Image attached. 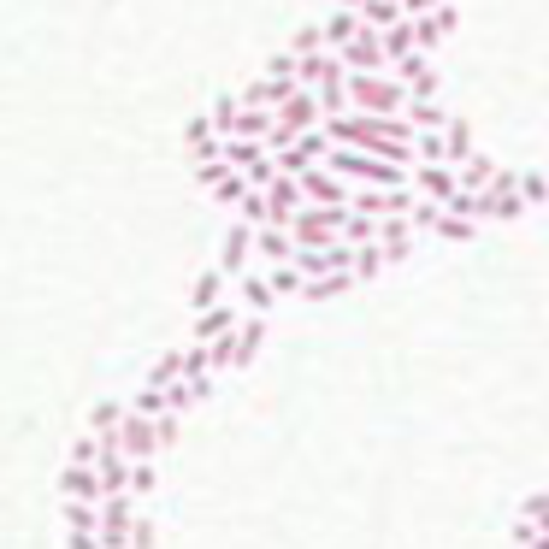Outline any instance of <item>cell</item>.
Listing matches in <instances>:
<instances>
[{"label":"cell","instance_id":"1f68e13d","mask_svg":"<svg viewBox=\"0 0 549 549\" xmlns=\"http://www.w3.org/2000/svg\"><path fill=\"white\" fill-rule=\"evenodd\" d=\"M520 201H526V207H549V178L544 172H520Z\"/></svg>","mask_w":549,"mask_h":549},{"label":"cell","instance_id":"d6986e66","mask_svg":"<svg viewBox=\"0 0 549 549\" xmlns=\"http://www.w3.org/2000/svg\"><path fill=\"white\" fill-rule=\"evenodd\" d=\"M378 42H384V60H390V65L402 60V54H414V18L384 24V30H378Z\"/></svg>","mask_w":549,"mask_h":549},{"label":"cell","instance_id":"836d02e7","mask_svg":"<svg viewBox=\"0 0 549 549\" xmlns=\"http://www.w3.org/2000/svg\"><path fill=\"white\" fill-rule=\"evenodd\" d=\"M414 160H443V130H414Z\"/></svg>","mask_w":549,"mask_h":549},{"label":"cell","instance_id":"7402d4cb","mask_svg":"<svg viewBox=\"0 0 549 549\" xmlns=\"http://www.w3.org/2000/svg\"><path fill=\"white\" fill-rule=\"evenodd\" d=\"M490 178H496V160H485V154H467V160L455 166V183H461V189H485Z\"/></svg>","mask_w":549,"mask_h":549},{"label":"cell","instance_id":"277c9868","mask_svg":"<svg viewBox=\"0 0 549 549\" xmlns=\"http://www.w3.org/2000/svg\"><path fill=\"white\" fill-rule=\"evenodd\" d=\"M455 24H461L455 0H443V6L420 12V18H414V48H420V54H437V48H443V42L455 36Z\"/></svg>","mask_w":549,"mask_h":549},{"label":"cell","instance_id":"ba28073f","mask_svg":"<svg viewBox=\"0 0 549 549\" xmlns=\"http://www.w3.org/2000/svg\"><path fill=\"white\" fill-rule=\"evenodd\" d=\"M296 178H302L307 201H319V207H349V183L337 178L331 166H307V172H296Z\"/></svg>","mask_w":549,"mask_h":549},{"label":"cell","instance_id":"8d00e7d4","mask_svg":"<svg viewBox=\"0 0 549 549\" xmlns=\"http://www.w3.org/2000/svg\"><path fill=\"white\" fill-rule=\"evenodd\" d=\"M319 48H325L319 24H307V30H296V36H290V54H296V60H302V54H319Z\"/></svg>","mask_w":549,"mask_h":549},{"label":"cell","instance_id":"603a6c76","mask_svg":"<svg viewBox=\"0 0 549 549\" xmlns=\"http://www.w3.org/2000/svg\"><path fill=\"white\" fill-rule=\"evenodd\" d=\"M225 284H231V278H225V272H219V266H213V272H201V278H195V296H189V307H195V313H201V307L225 302Z\"/></svg>","mask_w":549,"mask_h":549},{"label":"cell","instance_id":"ee69618b","mask_svg":"<svg viewBox=\"0 0 549 549\" xmlns=\"http://www.w3.org/2000/svg\"><path fill=\"white\" fill-rule=\"evenodd\" d=\"M431 6H443V0H431Z\"/></svg>","mask_w":549,"mask_h":549},{"label":"cell","instance_id":"2e32d148","mask_svg":"<svg viewBox=\"0 0 549 549\" xmlns=\"http://www.w3.org/2000/svg\"><path fill=\"white\" fill-rule=\"evenodd\" d=\"M355 30H361V12H355V6H337V12L319 24V36H325V48H331V54H337V48H343Z\"/></svg>","mask_w":549,"mask_h":549},{"label":"cell","instance_id":"30bf717a","mask_svg":"<svg viewBox=\"0 0 549 549\" xmlns=\"http://www.w3.org/2000/svg\"><path fill=\"white\" fill-rule=\"evenodd\" d=\"M60 496H71V502H101V473H95V461H65L60 473Z\"/></svg>","mask_w":549,"mask_h":549},{"label":"cell","instance_id":"60d3db41","mask_svg":"<svg viewBox=\"0 0 549 549\" xmlns=\"http://www.w3.org/2000/svg\"><path fill=\"white\" fill-rule=\"evenodd\" d=\"M225 172H231L225 160H195V183H201V189H213V183L225 178Z\"/></svg>","mask_w":549,"mask_h":549},{"label":"cell","instance_id":"d4e9b609","mask_svg":"<svg viewBox=\"0 0 549 549\" xmlns=\"http://www.w3.org/2000/svg\"><path fill=\"white\" fill-rule=\"evenodd\" d=\"M266 284H272V296L284 302V296H302V272H296V260H284V266H266Z\"/></svg>","mask_w":549,"mask_h":549},{"label":"cell","instance_id":"e575fe53","mask_svg":"<svg viewBox=\"0 0 549 549\" xmlns=\"http://www.w3.org/2000/svg\"><path fill=\"white\" fill-rule=\"evenodd\" d=\"M130 496H148L154 490V461H130V479H124Z\"/></svg>","mask_w":549,"mask_h":549},{"label":"cell","instance_id":"7c38bea8","mask_svg":"<svg viewBox=\"0 0 549 549\" xmlns=\"http://www.w3.org/2000/svg\"><path fill=\"white\" fill-rule=\"evenodd\" d=\"M290 254H296V243H290L284 225H254V260L260 266H284Z\"/></svg>","mask_w":549,"mask_h":549},{"label":"cell","instance_id":"74e56055","mask_svg":"<svg viewBox=\"0 0 549 549\" xmlns=\"http://www.w3.org/2000/svg\"><path fill=\"white\" fill-rule=\"evenodd\" d=\"M130 549H154V520H148L142 508L130 514Z\"/></svg>","mask_w":549,"mask_h":549},{"label":"cell","instance_id":"4dcf8cb0","mask_svg":"<svg viewBox=\"0 0 549 549\" xmlns=\"http://www.w3.org/2000/svg\"><path fill=\"white\" fill-rule=\"evenodd\" d=\"M119 420H124V402H101V408L89 414V431H95V437H113Z\"/></svg>","mask_w":549,"mask_h":549},{"label":"cell","instance_id":"ffe728a7","mask_svg":"<svg viewBox=\"0 0 549 549\" xmlns=\"http://www.w3.org/2000/svg\"><path fill=\"white\" fill-rule=\"evenodd\" d=\"M431 237H443V243H473L479 237V219H467V213H449L443 207V219H437V231Z\"/></svg>","mask_w":549,"mask_h":549},{"label":"cell","instance_id":"7bdbcfd3","mask_svg":"<svg viewBox=\"0 0 549 549\" xmlns=\"http://www.w3.org/2000/svg\"><path fill=\"white\" fill-rule=\"evenodd\" d=\"M532 549H549V532H538V538H532Z\"/></svg>","mask_w":549,"mask_h":549},{"label":"cell","instance_id":"6da1fadb","mask_svg":"<svg viewBox=\"0 0 549 549\" xmlns=\"http://www.w3.org/2000/svg\"><path fill=\"white\" fill-rule=\"evenodd\" d=\"M349 107L355 113H402L408 89L390 71H349Z\"/></svg>","mask_w":549,"mask_h":549},{"label":"cell","instance_id":"e0dca14e","mask_svg":"<svg viewBox=\"0 0 549 549\" xmlns=\"http://www.w3.org/2000/svg\"><path fill=\"white\" fill-rule=\"evenodd\" d=\"M343 290H355V272H319V278H307L302 284L307 302H337Z\"/></svg>","mask_w":549,"mask_h":549},{"label":"cell","instance_id":"8992f818","mask_svg":"<svg viewBox=\"0 0 549 549\" xmlns=\"http://www.w3.org/2000/svg\"><path fill=\"white\" fill-rule=\"evenodd\" d=\"M337 60L349 65V71H390V60H384V42H378V30H372V24H361V30L337 48Z\"/></svg>","mask_w":549,"mask_h":549},{"label":"cell","instance_id":"f1b7e54d","mask_svg":"<svg viewBox=\"0 0 549 549\" xmlns=\"http://www.w3.org/2000/svg\"><path fill=\"white\" fill-rule=\"evenodd\" d=\"M237 107H243V95H219V101L207 107V119H213V130H219V136H231V124H237Z\"/></svg>","mask_w":549,"mask_h":549},{"label":"cell","instance_id":"4fadbf2b","mask_svg":"<svg viewBox=\"0 0 549 549\" xmlns=\"http://www.w3.org/2000/svg\"><path fill=\"white\" fill-rule=\"evenodd\" d=\"M296 89H302L296 77H272V71H266L260 83H248V89H237V95H243V107H278V101H290Z\"/></svg>","mask_w":549,"mask_h":549},{"label":"cell","instance_id":"4316f807","mask_svg":"<svg viewBox=\"0 0 549 549\" xmlns=\"http://www.w3.org/2000/svg\"><path fill=\"white\" fill-rule=\"evenodd\" d=\"M396 18H408L402 0H361V24H372V30H384V24H396Z\"/></svg>","mask_w":549,"mask_h":549},{"label":"cell","instance_id":"52a82bcc","mask_svg":"<svg viewBox=\"0 0 549 549\" xmlns=\"http://www.w3.org/2000/svg\"><path fill=\"white\" fill-rule=\"evenodd\" d=\"M302 178H290V172H272L266 183V225H290V213L302 207Z\"/></svg>","mask_w":549,"mask_h":549},{"label":"cell","instance_id":"8fae6325","mask_svg":"<svg viewBox=\"0 0 549 549\" xmlns=\"http://www.w3.org/2000/svg\"><path fill=\"white\" fill-rule=\"evenodd\" d=\"M248 260H254V225H231V231H225V243H219V272H225V278H237V272H243Z\"/></svg>","mask_w":549,"mask_h":549},{"label":"cell","instance_id":"f35d334b","mask_svg":"<svg viewBox=\"0 0 549 549\" xmlns=\"http://www.w3.org/2000/svg\"><path fill=\"white\" fill-rule=\"evenodd\" d=\"M178 426H183V414H172V408H166V414H154V437H160V449H172V443H178Z\"/></svg>","mask_w":549,"mask_h":549},{"label":"cell","instance_id":"7a4b0ae2","mask_svg":"<svg viewBox=\"0 0 549 549\" xmlns=\"http://www.w3.org/2000/svg\"><path fill=\"white\" fill-rule=\"evenodd\" d=\"M343 213L349 207H319V201H302L296 213H290V243L296 248H325V243H337V231H343Z\"/></svg>","mask_w":549,"mask_h":549},{"label":"cell","instance_id":"5b68a950","mask_svg":"<svg viewBox=\"0 0 549 549\" xmlns=\"http://www.w3.org/2000/svg\"><path fill=\"white\" fill-rule=\"evenodd\" d=\"M119 449L130 455V461H154V455H160L154 420H148V414H136L130 402H124V420H119Z\"/></svg>","mask_w":549,"mask_h":549},{"label":"cell","instance_id":"9c48e42d","mask_svg":"<svg viewBox=\"0 0 549 549\" xmlns=\"http://www.w3.org/2000/svg\"><path fill=\"white\" fill-rule=\"evenodd\" d=\"M243 325V302H213L195 313V337L189 343H213V337H225V331H237Z\"/></svg>","mask_w":549,"mask_h":549},{"label":"cell","instance_id":"cb8c5ba5","mask_svg":"<svg viewBox=\"0 0 549 549\" xmlns=\"http://www.w3.org/2000/svg\"><path fill=\"white\" fill-rule=\"evenodd\" d=\"M313 101H319V113H325V119H331V113H349V77L319 83V89H313Z\"/></svg>","mask_w":549,"mask_h":549},{"label":"cell","instance_id":"484cf974","mask_svg":"<svg viewBox=\"0 0 549 549\" xmlns=\"http://www.w3.org/2000/svg\"><path fill=\"white\" fill-rule=\"evenodd\" d=\"M65 532H95V526H101V502H71V496H65Z\"/></svg>","mask_w":549,"mask_h":549},{"label":"cell","instance_id":"d6a6232c","mask_svg":"<svg viewBox=\"0 0 549 549\" xmlns=\"http://www.w3.org/2000/svg\"><path fill=\"white\" fill-rule=\"evenodd\" d=\"M130 408H136V414H148V420H154V414H166V390H160V384H142V390H136V402H130Z\"/></svg>","mask_w":549,"mask_h":549},{"label":"cell","instance_id":"5bb4252c","mask_svg":"<svg viewBox=\"0 0 549 549\" xmlns=\"http://www.w3.org/2000/svg\"><path fill=\"white\" fill-rule=\"evenodd\" d=\"M231 284H237L243 313H272V302H278V296H272V284H266V272H237Z\"/></svg>","mask_w":549,"mask_h":549},{"label":"cell","instance_id":"d590c367","mask_svg":"<svg viewBox=\"0 0 549 549\" xmlns=\"http://www.w3.org/2000/svg\"><path fill=\"white\" fill-rule=\"evenodd\" d=\"M520 514H526V520H532L538 532H549V496H544V490H532V496L520 502Z\"/></svg>","mask_w":549,"mask_h":549},{"label":"cell","instance_id":"83f0119b","mask_svg":"<svg viewBox=\"0 0 549 549\" xmlns=\"http://www.w3.org/2000/svg\"><path fill=\"white\" fill-rule=\"evenodd\" d=\"M384 266H390V260H384V248H378V243H361V248H355V266H349V272H355V284H361V278H378Z\"/></svg>","mask_w":549,"mask_h":549},{"label":"cell","instance_id":"f546056e","mask_svg":"<svg viewBox=\"0 0 549 549\" xmlns=\"http://www.w3.org/2000/svg\"><path fill=\"white\" fill-rule=\"evenodd\" d=\"M437 219H443V207H437L431 195H414V207H408V225H414V231H437Z\"/></svg>","mask_w":549,"mask_h":549},{"label":"cell","instance_id":"b9f144b4","mask_svg":"<svg viewBox=\"0 0 549 549\" xmlns=\"http://www.w3.org/2000/svg\"><path fill=\"white\" fill-rule=\"evenodd\" d=\"M508 538H514V544H520V549H532V538H538V526H532V520H526V514H520V520H514V526H508Z\"/></svg>","mask_w":549,"mask_h":549},{"label":"cell","instance_id":"3957f363","mask_svg":"<svg viewBox=\"0 0 549 549\" xmlns=\"http://www.w3.org/2000/svg\"><path fill=\"white\" fill-rule=\"evenodd\" d=\"M408 183H414V195H431L437 207H449V201H455V189H461L449 160H414V166H408Z\"/></svg>","mask_w":549,"mask_h":549},{"label":"cell","instance_id":"ab89813d","mask_svg":"<svg viewBox=\"0 0 549 549\" xmlns=\"http://www.w3.org/2000/svg\"><path fill=\"white\" fill-rule=\"evenodd\" d=\"M172 378H178V349H172V355H160V361L148 366V384H160V390H166Z\"/></svg>","mask_w":549,"mask_h":549},{"label":"cell","instance_id":"9a60e30c","mask_svg":"<svg viewBox=\"0 0 549 549\" xmlns=\"http://www.w3.org/2000/svg\"><path fill=\"white\" fill-rule=\"evenodd\" d=\"M402 119L414 124V130H443V124H449V113H443V101H437V95H408Z\"/></svg>","mask_w":549,"mask_h":549},{"label":"cell","instance_id":"ac0fdd59","mask_svg":"<svg viewBox=\"0 0 549 549\" xmlns=\"http://www.w3.org/2000/svg\"><path fill=\"white\" fill-rule=\"evenodd\" d=\"M467 154H479V148H473V124L449 119V124H443V160H449V166H461Z\"/></svg>","mask_w":549,"mask_h":549},{"label":"cell","instance_id":"44dd1931","mask_svg":"<svg viewBox=\"0 0 549 549\" xmlns=\"http://www.w3.org/2000/svg\"><path fill=\"white\" fill-rule=\"evenodd\" d=\"M337 237H343L349 248L378 243V219H372V213H355V207H349V213H343V231H337Z\"/></svg>","mask_w":549,"mask_h":549}]
</instances>
